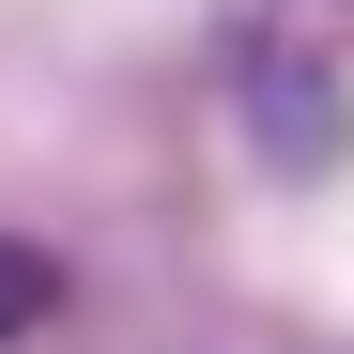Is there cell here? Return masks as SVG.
<instances>
[{"label":"cell","mask_w":354,"mask_h":354,"mask_svg":"<svg viewBox=\"0 0 354 354\" xmlns=\"http://www.w3.org/2000/svg\"><path fill=\"white\" fill-rule=\"evenodd\" d=\"M46 308H62V262L0 231V339H16V324H46Z\"/></svg>","instance_id":"obj_1"}]
</instances>
